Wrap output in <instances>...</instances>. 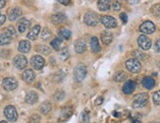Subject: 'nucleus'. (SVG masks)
Masks as SVG:
<instances>
[{
  "label": "nucleus",
  "mask_w": 160,
  "mask_h": 123,
  "mask_svg": "<svg viewBox=\"0 0 160 123\" xmlns=\"http://www.w3.org/2000/svg\"><path fill=\"white\" fill-rule=\"evenodd\" d=\"M51 108H52V105H51L50 102L49 101H44V102H42V104L40 105L39 110L42 114H47L51 110Z\"/></svg>",
  "instance_id": "393cba45"
},
{
  "label": "nucleus",
  "mask_w": 160,
  "mask_h": 123,
  "mask_svg": "<svg viewBox=\"0 0 160 123\" xmlns=\"http://www.w3.org/2000/svg\"><path fill=\"white\" fill-rule=\"evenodd\" d=\"M150 123H156V122H150Z\"/></svg>",
  "instance_id": "8fccbe9b"
},
{
  "label": "nucleus",
  "mask_w": 160,
  "mask_h": 123,
  "mask_svg": "<svg viewBox=\"0 0 160 123\" xmlns=\"http://www.w3.org/2000/svg\"><path fill=\"white\" fill-rule=\"evenodd\" d=\"M140 31L143 33H147V35H150V33L155 32V26L151 21H145L141 25Z\"/></svg>",
  "instance_id": "9b49d317"
},
{
  "label": "nucleus",
  "mask_w": 160,
  "mask_h": 123,
  "mask_svg": "<svg viewBox=\"0 0 160 123\" xmlns=\"http://www.w3.org/2000/svg\"><path fill=\"white\" fill-rule=\"evenodd\" d=\"M100 22L107 29H114V28H116L117 25H118L117 20L115 18H113V17L108 16V15L102 16L101 19H100Z\"/></svg>",
  "instance_id": "0eeeda50"
},
{
  "label": "nucleus",
  "mask_w": 160,
  "mask_h": 123,
  "mask_svg": "<svg viewBox=\"0 0 160 123\" xmlns=\"http://www.w3.org/2000/svg\"><path fill=\"white\" fill-rule=\"evenodd\" d=\"M102 101H103V98L102 97H99V98H97V100H96V105H101L102 104Z\"/></svg>",
  "instance_id": "a18cd8bd"
},
{
  "label": "nucleus",
  "mask_w": 160,
  "mask_h": 123,
  "mask_svg": "<svg viewBox=\"0 0 160 123\" xmlns=\"http://www.w3.org/2000/svg\"><path fill=\"white\" fill-rule=\"evenodd\" d=\"M13 63L17 69L23 70L28 65V60L24 55H17V56H15V58H14Z\"/></svg>",
  "instance_id": "1a4fd4ad"
},
{
  "label": "nucleus",
  "mask_w": 160,
  "mask_h": 123,
  "mask_svg": "<svg viewBox=\"0 0 160 123\" xmlns=\"http://www.w3.org/2000/svg\"><path fill=\"white\" fill-rule=\"evenodd\" d=\"M59 36H60V38L70 39V38L72 36V33L70 30H68V29H62L59 31Z\"/></svg>",
  "instance_id": "c85d7f7f"
},
{
  "label": "nucleus",
  "mask_w": 160,
  "mask_h": 123,
  "mask_svg": "<svg viewBox=\"0 0 160 123\" xmlns=\"http://www.w3.org/2000/svg\"><path fill=\"white\" fill-rule=\"evenodd\" d=\"M69 56H70V53H69V49H68V47H63L61 50H60V58L62 60H67L69 58Z\"/></svg>",
  "instance_id": "473e14b6"
},
{
  "label": "nucleus",
  "mask_w": 160,
  "mask_h": 123,
  "mask_svg": "<svg viewBox=\"0 0 160 123\" xmlns=\"http://www.w3.org/2000/svg\"><path fill=\"white\" fill-rule=\"evenodd\" d=\"M19 51L23 52V53H27L31 50V44L29 40H21L19 44V47H18Z\"/></svg>",
  "instance_id": "412c9836"
},
{
  "label": "nucleus",
  "mask_w": 160,
  "mask_h": 123,
  "mask_svg": "<svg viewBox=\"0 0 160 123\" xmlns=\"http://www.w3.org/2000/svg\"><path fill=\"white\" fill-rule=\"evenodd\" d=\"M61 44H62V39L58 38H54L51 42V46L53 47V49H55V50H59Z\"/></svg>",
  "instance_id": "72a5a7b5"
},
{
  "label": "nucleus",
  "mask_w": 160,
  "mask_h": 123,
  "mask_svg": "<svg viewBox=\"0 0 160 123\" xmlns=\"http://www.w3.org/2000/svg\"><path fill=\"white\" fill-rule=\"evenodd\" d=\"M21 16H22V9L19 7H15V8L11 9L8 14V18L10 21H15V20H17Z\"/></svg>",
  "instance_id": "2eb2a0df"
},
{
  "label": "nucleus",
  "mask_w": 160,
  "mask_h": 123,
  "mask_svg": "<svg viewBox=\"0 0 160 123\" xmlns=\"http://www.w3.org/2000/svg\"><path fill=\"white\" fill-rule=\"evenodd\" d=\"M142 86L145 89H148V90H151V89L155 86V81L151 77H145L142 80Z\"/></svg>",
  "instance_id": "b1692460"
},
{
  "label": "nucleus",
  "mask_w": 160,
  "mask_h": 123,
  "mask_svg": "<svg viewBox=\"0 0 160 123\" xmlns=\"http://www.w3.org/2000/svg\"><path fill=\"white\" fill-rule=\"evenodd\" d=\"M87 67L83 64H79L74 69V79L76 82H82L87 76Z\"/></svg>",
  "instance_id": "7ed1b4c3"
},
{
  "label": "nucleus",
  "mask_w": 160,
  "mask_h": 123,
  "mask_svg": "<svg viewBox=\"0 0 160 123\" xmlns=\"http://www.w3.org/2000/svg\"><path fill=\"white\" fill-rule=\"evenodd\" d=\"M51 38H52V33L50 32V30L47 28H44L42 30V32H41V38L43 40H49Z\"/></svg>",
  "instance_id": "c756f323"
},
{
  "label": "nucleus",
  "mask_w": 160,
  "mask_h": 123,
  "mask_svg": "<svg viewBox=\"0 0 160 123\" xmlns=\"http://www.w3.org/2000/svg\"><path fill=\"white\" fill-rule=\"evenodd\" d=\"M5 117L11 122H15L18 119V112L13 105H7L4 109Z\"/></svg>",
  "instance_id": "423d86ee"
},
{
  "label": "nucleus",
  "mask_w": 160,
  "mask_h": 123,
  "mask_svg": "<svg viewBox=\"0 0 160 123\" xmlns=\"http://www.w3.org/2000/svg\"><path fill=\"white\" fill-rule=\"evenodd\" d=\"M126 68L132 73H138L142 69V65H141L140 60H138L137 58H131L127 60Z\"/></svg>",
  "instance_id": "20e7f679"
},
{
  "label": "nucleus",
  "mask_w": 160,
  "mask_h": 123,
  "mask_svg": "<svg viewBox=\"0 0 160 123\" xmlns=\"http://www.w3.org/2000/svg\"><path fill=\"white\" fill-rule=\"evenodd\" d=\"M37 50H38L39 53L43 54V55H48V54H49V53L51 52L50 47H48V46H46V45H42V44L38 45Z\"/></svg>",
  "instance_id": "cd10ccee"
},
{
  "label": "nucleus",
  "mask_w": 160,
  "mask_h": 123,
  "mask_svg": "<svg viewBox=\"0 0 160 123\" xmlns=\"http://www.w3.org/2000/svg\"><path fill=\"white\" fill-rule=\"evenodd\" d=\"M100 38H101L102 43H103L104 44H106V45L110 44L111 43H112V40H113V35H112V33H111L110 32H108V31H104V32H102Z\"/></svg>",
  "instance_id": "a211bd4d"
},
{
  "label": "nucleus",
  "mask_w": 160,
  "mask_h": 123,
  "mask_svg": "<svg viewBox=\"0 0 160 123\" xmlns=\"http://www.w3.org/2000/svg\"><path fill=\"white\" fill-rule=\"evenodd\" d=\"M64 98H65V93L63 91H58V92L55 93V95H54L55 100H62Z\"/></svg>",
  "instance_id": "c9c22d12"
},
{
  "label": "nucleus",
  "mask_w": 160,
  "mask_h": 123,
  "mask_svg": "<svg viewBox=\"0 0 160 123\" xmlns=\"http://www.w3.org/2000/svg\"><path fill=\"white\" fill-rule=\"evenodd\" d=\"M39 32H40V26L39 25L34 26L33 28L29 32V33H28L27 38L29 39H31V40H36L38 36L39 35Z\"/></svg>",
  "instance_id": "6ab92c4d"
},
{
  "label": "nucleus",
  "mask_w": 160,
  "mask_h": 123,
  "mask_svg": "<svg viewBox=\"0 0 160 123\" xmlns=\"http://www.w3.org/2000/svg\"><path fill=\"white\" fill-rule=\"evenodd\" d=\"M83 22L89 27H95L99 22V16L97 13L93 11H88L86 13L85 17H83Z\"/></svg>",
  "instance_id": "f257e3e1"
},
{
  "label": "nucleus",
  "mask_w": 160,
  "mask_h": 123,
  "mask_svg": "<svg viewBox=\"0 0 160 123\" xmlns=\"http://www.w3.org/2000/svg\"><path fill=\"white\" fill-rule=\"evenodd\" d=\"M5 5H6V1H5V0H0V10H1L2 8H4Z\"/></svg>",
  "instance_id": "49530a36"
},
{
  "label": "nucleus",
  "mask_w": 160,
  "mask_h": 123,
  "mask_svg": "<svg viewBox=\"0 0 160 123\" xmlns=\"http://www.w3.org/2000/svg\"><path fill=\"white\" fill-rule=\"evenodd\" d=\"M134 55L138 60H144L145 57H147V55H145L144 53H142L141 51H138V50L134 51Z\"/></svg>",
  "instance_id": "4c0bfd02"
},
{
  "label": "nucleus",
  "mask_w": 160,
  "mask_h": 123,
  "mask_svg": "<svg viewBox=\"0 0 160 123\" xmlns=\"http://www.w3.org/2000/svg\"><path fill=\"white\" fill-rule=\"evenodd\" d=\"M51 21L54 25H58V24H62L66 22L67 18L63 13H57V14H55L51 17Z\"/></svg>",
  "instance_id": "dca6fc26"
},
{
  "label": "nucleus",
  "mask_w": 160,
  "mask_h": 123,
  "mask_svg": "<svg viewBox=\"0 0 160 123\" xmlns=\"http://www.w3.org/2000/svg\"><path fill=\"white\" fill-rule=\"evenodd\" d=\"M135 90H136V83L134 81L129 80L123 86V92L126 95H131L132 93H134Z\"/></svg>",
  "instance_id": "4468645a"
},
{
  "label": "nucleus",
  "mask_w": 160,
  "mask_h": 123,
  "mask_svg": "<svg viewBox=\"0 0 160 123\" xmlns=\"http://www.w3.org/2000/svg\"><path fill=\"white\" fill-rule=\"evenodd\" d=\"M61 113L64 118H69L72 115V107L71 106H65L62 108Z\"/></svg>",
  "instance_id": "2f4dec72"
},
{
  "label": "nucleus",
  "mask_w": 160,
  "mask_h": 123,
  "mask_svg": "<svg viewBox=\"0 0 160 123\" xmlns=\"http://www.w3.org/2000/svg\"><path fill=\"white\" fill-rule=\"evenodd\" d=\"M113 79H114L115 82H123V81H125L127 79V74L125 73L124 71H119V72H117L114 75Z\"/></svg>",
  "instance_id": "bb28decb"
},
{
  "label": "nucleus",
  "mask_w": 160,
  "mask_h": 123,
  "mask_svg": "<svg viewBox=\"0 0 160 123\" xmlns=\"http://www.w3.org/2000/svg\"><path fill=\"white\" fill-rule=\"evenodd\" d=\"M75 51L77 53H83L87 50V44L83 39H77L74 44Z\"/></svg>",
  "instance_id": "f8f14e48"
},
{
  "label": "nucleus",
  "mask_w": 160,
  "mask_h": 123,
  "mask_svg": "<svg viewBox=\"0 0 160 123\" xmlns=\"http://www.w3.org/2000/svg\"><path fill=\"white\" fill-rule=\"evenodd\" d=\"M38 100V95L36 92L31 91L27 94L26 95V102L29 105H34Z\"/></svg>",
  "instance_id": "f3484780"
},
{
  "label": "nucleus",
  "mask_w": 160,
  "mask_h": 123,
  "mask_svg": "<svg viewBox=\"0 0 160 123\" xmlns=\"http://www.w3.org/2000/svg\"><path fill=\"white\" fill-rule=\"evenodd\" d=\"M3 32L6 33V35H8L11 38H15L17 37L16 31H15V29L13 28V27H7V28Z\"/></svg>",
  "instance_id": "7c9ffc66"
},
{
  "label": "nucleus",
  "mask_w": 160,
  "mask_h": 123,
  "mask_svg": "<svg viewBox=\"0 0 160 123\" xmlns=\"http://www.w3.org/2000/svg\"><path fill=\"white\" fill-rule=\"evenodd\" d=\"M138 46L143 50H148L151 47V40L144 35H142L138 38Z\"/></svg>",
  "instance_id": "9d476101"
},
{
  "label": "nucleus",
  "mask_w": 160,
  "mask_h": 123,
  "mask_svg": "<svg viewBox=\"0 0 160 123\" xmlns=\"http://www.w3.org/2000/svg\"><path fill=\"white\" fill-rule=\"evenodd\" d=\"M148 95L145 93H142V94H138L137 95H135L134 100H133V106L135 108H141L143 107L145 105L148 104Z\"/></svg>",
  "instance_id": "f03ea898"
},
{
  "label": "nucleus",
  "mask_w": 160,
  "mask_h": 123,
  "mask_svg": "<svg viewBox=\"0 0 160 123\" xmlns=\"http://www.w3.org/2000/svg\"><path fill=\"white\" fill-rule=\"evenodd\" d=\"M90 47H92V50L94 53H98L100 51L101 47H100V44L98 42V38L96 37H93V38H92V39H90Z\"/></svg>",
  "instance_id": "5701e85b"
},
{
  "label": "nucleus",
  "mask_w": 160,
  "mask_h": 123,
  "mask_svg": "<svg viewBox=\"0 0 160 123\" xmlns=\"http://www.w3.org/2000/svg\"><path fill=\"white\" fill-rule=\"evenodd\" d=\"M133 123H141V122L138 121V120H134V121H133Z\"/></svg>",
  "instance_id": "de8ad7c7"
},
{
  "label": "nucleus",
  "mask_w": 160,
  "mask_h": 123,
  "mask_svg": "<svg viewBox=\"0 0 160 123\" xmlns=\"http://www.w3.org/2000/svg\"><path fill=\"white\" fill-rule=\"evenodd\" d=\"M97 7L100 11H108L111 7V0H98Z\"/></svg>",
  "instance_id": "aec40b11"
},
{
  "label": "nucleus",
  "mask_w": 160,
  "mask_h": 123,
  "mask_svg": "<svg viewBox=\"0 0 160 123\" xmlns=\"http://www.w3.org/2000/svg\"><path fill=\"white\" fill-rule=\"evenodd\" d=\"M152 99H153V102L155 105H159L160 104V91H157L156 93H154Z\"/></svg>",
  "instance_id": "58836bf2"
},
{
  "label": "nucleus",
  "mask_w": 160,
  "mask_h": 123,
  "mask_svg": "<svg viewBox=\"0 0 160 123\" xmlns=\"http://www.w3.org/2000/svg\"><path fill=\"white\" fill-rule=\"evenodd\" d=\"M12 42V38L6 35L5 33H0V45H6V44H9Z\"/></svg>",
  "instance_id": "a878e982"
},
{
  "label": "nucleus",
  "mask_w": 160,
  "mask_h": 123,
  "mask_svg": "<svg viewBox=\"0 0 160 123\" xmlns=\"http://www.w3.org/2000/svg\"><path fill=\"white\" fill-rule=\"evenodd\" d=\"M0 123H8V122H6V121H1Z\"/></svg>",
  "instance_id": "09e8293b"
},
{
  "label": "nucleus",
  "mask_w": 160,
  "mask_h": 123,
  "mask_svg": "<svg viewBox=\"0 0 160 123\" xmlns=\"http://www.w3.org/2000/svg\"><path fill=\"white\" fill-rule=\"evenodd\" d=\"M151 13L156 17H160V4H155L150 9Z\"/></svg>",
  "instance_id": "f704fd0d"
},
{
  "label": "nucleus",
  "mask_w": 160,
  "mask_h": 123,
  "mask_svg": "<svg viewBox=\"0 0 160 123\" xmlns=\"http://www.w3.org/2000/svg\"><path fill=\"white\" fill-rule=\"evenodd\" d=\"M41 118L38 114H32L30 117V123H40Z\"/></svg>",
  "instance_id": "e433bc0d"
},
{
  "label": "nucleus",
  "mask_w": 160,
  "mask_h": 123,
  "mask_svg": "<svg viewBox=\"0 0 160 123\" xmlns=\"http://www.w3.org/2000/svg\"><path fill=\"white\" fill-rule=\"evenodd\" d=\"M29 27H30V21H29V20L25 19V18H23V19H21V21L19 22L18 31L21 33H25L28 30V28H29Z\"/></svg>",
  "instance_id": "4be33fe9"
},
{
  "label": "nucleus",
  "mask_w": 160,
  "mask_h": 123,
  "mask_svg": "<svg viewBox=\"0 0 160 123\" xmlns=\"http://www.w3.org/2000/svg\"><path fill=\"white\" fill-rule=\"evenodd\" d=\"M5 20H6V17L3 14L0 13V26H2L5 23Z\"/></svg>",
  "instance_id": "79ce46f5"
},
{
  "label": "nucleus",
  "mask_w": 160,
  "mask_h": 123,
  "mask_svg": "<svg viewBox=\"0 0 160 123\" xmlns=\"http://www.w3.org/2000/svg\"><path fill=\"white\" fill-rule=\"evenodd\" d=\"M57 1L61 4H63V5H69L71 2V0H57Z\"/></svg>",
  "instance_id": "c03bdc74"
},
{
  "label": "nucleus",
  "mask_w": 160,
  "mask_h": 123,
  "mask_svg": "<svg viewBox=\"0 0 160 123\" xmlns=\"http://www.w3.org/2000/svg\"><path fill=\"white\" fill-rule=\"evenodd\" d=\"M120 18H121V20H122L123 24H126V23L128 22V16H127L126 13H121Z\"/></svg>",
  "instance_id": "a19ab883"
},
{
  "label": "nucleus",
  "mask_w": 160,
  "mask_h": 123,
  "mask_svg": "<svg viewBox=\"0 0 160 123\" xmlns=\"http://www.w3.org/2000/svg\"><path fill=\"white\" fill-rule=\"evenodd\" d=\"M22 78L26 83H32L36 79V74H34V72L32 69H27L26 71L23 72Z\"/></svg>",
  "instance_id": "ddd939ff"
},
{
  "label": "nucleus",
  "mask_w": 160,
  "mask_h": 123,
  "mask_svg": "<svg viewBox=\"0 0 160 123\" xmlns=\"http://www.w3.org/2000/svg\"><path fill=\"white\" fill-rule=\"evenodd\" d=\"M112 7H113V9H114L115 11H119V10L121 9V3H120L119 1H114Z\"/></svg>",
  "instance_id": "ea45409f"
},
{
  "label": "nucleus",
  "mask_w": 160,
  "mask_h": 123,
  "mask_svg": "<svg viewBox=\"0 0 160 123\" xmlns=\"http://www.w3.org/2000/svg\"><path fill=\"white\" fill-rule=\"evenodd\" d=\"M2 88L7 92H11L18 88V82L15 78L7 77L2 81Z\"/></svg>",
  "instance_id": "39448f33"
},
{
  "label": "nucleus",
  "mask_w": 160,
  "mask_h": 123,
  "mask_svg": "<svg viewBox=\"0 0 160 123\" xmlns=\"http://www.w3.org/2000/svg\"><path fill=\"white\" fill-rule=\"evenodd\" d=\"M44 64H45V61L40 55H34L31 59V65L32 66L33 69H36V70L42 69Z\"/></svg>",
  "instance_id": "6e6552de"
},
{
  "label": "nucleus",
  "mask_w": 160,
  "mask_h": 123,
  "mask_svg": "<svg viewBox=\"0 0 160 123\" xmlns=\"http://www.w3.org/2000/svg\"><path fill=\"white\" fill-rule=\"evenodd\" d=\"M155 50L157 52H160V39H157L155 43Z\"/></svg>",
  "instance_id": "37998d69"
}]
</instances>
